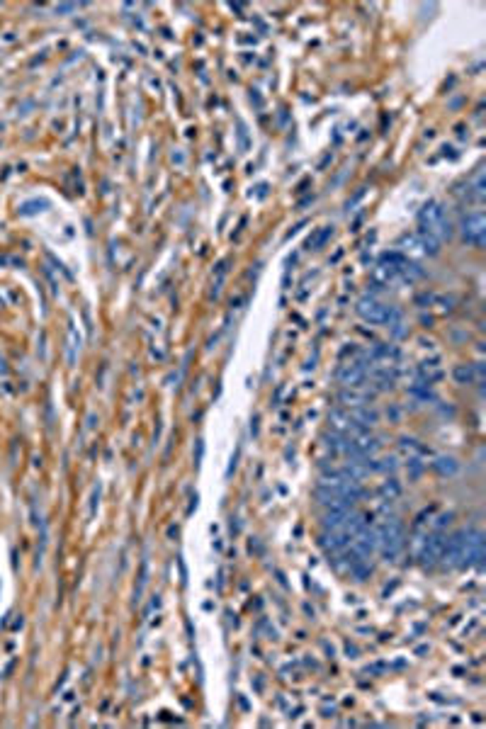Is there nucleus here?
<instances>
[{"label":"nucleus","mask_w":486,"mask_h":729,"mask_svg":"<svg viewBox=\"0 0 486 729\" xmlns=\"http://www.w3.org/2000/svg\"><path fill=\"white\" fill-rule=\"evenodd\" d=\"M418 224H421V234L425 236L435 238V241H447L452 236V224H450V216L447 212L443 209L438 202H428V205L421 209L418 214Z\"/></svg>","instance_id":"obj_1"},{"label":"nucleus","mask_w":486,"mask_h":729,"mask_svg":"<svg viewBox=\"0 0 486 729\" xmlns=\"http://www.w3.org/2000/svg\"><path fill=\"white\" fill-rule=\"evenodd\" d=\"M377 535V550L382 552L387 559H394L401 550H404V525L399 518H384L382 523L374 528Z\"/></svg>","instance_id":"obj_2"},{"label":"nucleus","mask_w":486,"mask_h":729,"mask_svg":"<svg viewBox=\"0 0 486 729\" xmlns=\"http://www.w3.org/2000/svg\"><path fill=\"white\" fill-rule=\"evenodd\" d=\"M318 491H326L333 493V496H341V498H348V501H358L360 496L365 493L363 484L350 479L343 469H333V472L323 474L321 482H318Z\"/></svg>","instance_id":"obj_3"},{"label":"nucleus","mask_w":486,"mask_h":729,"mask_svg":"<svg viewBox=\"0 0 486 729\" xmlns=\"http://www.w3.org/2000/svg\"><path fill=\"white\" fill-rule=\"evenodd\" d=\"M358 314L363 321L377 326H399V309L389 307V304L379 302L374 297H363L358 302Z\"/></svg>","instance_id":"obj_4"},{"label":"nucleus","mask_w":486,"mask_h":729,"mask_svg":"<svg viewBox=\"0 0 486 729\" xmlns=\"http://www.w3.org/2000/svg\"><path fill=\"white\" fill-rule=\"evenodd\" d=\"M445 544H447V535L441 533V530H433L428 533L425 530L423 535L418 537V544H416V555L423 564L433 566L435 562H441L443 555H445Z\"/></svg>","instance_id":"obj_5"},{"label":"nucleus","mask_w":486,"mask_h":729,"mask_svg":"<svg viewBox=\"0 0 486 729\" xmlns=\"http://www.w3.org/2000/svg\"><path fill=\"white\" fill-rule=\"evenodd\" d=\"M367 364H365V360H350V362L341 364L336 372L338 382L345 387V389H358L360 384H363L365 380H367Z\"/></svg>","instance_id":"obj_6"},{"label":"nucleus","mask_w":486,"mask_h":729,"mask_svg":"<svg viewBox=\"0 0 486 729\" xmlns=\"http://www.w3.org/2000/svg\"><path fill=\"white\" fill-rule=\"evenodd\" d=\"M462 238L472 246H484V238H486V219L481 212H474V214H467L462 219Z\"/></svg>","instance_id":"obj_7"},{"label":"nucleus","mask_w":486,"mask_h":729,"mask_svg":"<svg viewBox=\"0 0 486 729\" xmlns=\"http://www.w3.org/2000/svg\"><path fill=\"white\" fill-rule=\"evenodd\" d=\"M369 399L372 396L367 391H358V389H343L338 394V401L345 406V409H355V406H369Z\"/></svg>","instance_id":"obj_8"},{"label":"nucleus","mask_w":486,"mask_h":729,"mask_svg":"<svg viewBox=\"0 0 486 729\" xmlns=\"http://www.w3.org/2000/svg\"><path fill=\"white\" fill-rule=\"evenodd\" d=\"M418 377H421V384H433L443 377V367L438 360H430V362L418 364Z\"/></svg>","instance_id":"obj_9"},{"label":"nucleus","mask_w":486,"mask_h":729,"mask_svg":"<svg viewBox=\"0 0 486 729\" xmlns=\"http://www.w3.org/2000/svg\"><path fill=\"white\" fill-rule=\"evenodd\" d=\"M455 380L460 382V384H472V382L476 380V370L472 367V364H460V367H455Z\"/></svg>","instance_id":"obj_10"},{"label":"nucleus","mask_w":486,"mask_h":729,"mask_svg":"<svg viewBox=\"0 0 486 729\" xmlns=\"http://www.w3.org/2000/svg\"><path fill=\"white\" fill-rule=\"evenodd\" d=\"M435 469H438V472H443V474H452L457 469V464H455V460H452V458H441L438 462H435Z\"/></svg>","instance_id":"obj_11"},{"label":"nucleus","mask_w":486,"mask_h":729,"mask_svg":"<svg viewBox=\"0 0 486 729\" xmlns=\"http://www.w3.org/2000/svg\"><path fill=\"white\" fill-rule=\"evenodd\" d=\"M399 491H401V489H399V484H396V482H389V484H384V489H382V493H384V496H389V498L399 496Z\"/></svg>","instance_id":"obj_12"}]
</instances>
